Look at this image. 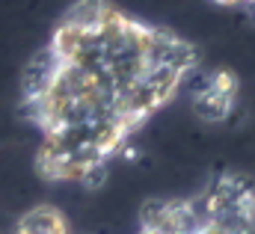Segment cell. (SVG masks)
<instances>
[{
  "label": "cell",
  "instance_id": "6da1fadb",
  "mask_svg": "<svg viewBox=\"0 0 255 234\" xmlns=\"http://www.w3.org/2000/svg\"><path fill=\"white\" fill-rule=\"evenodd\" d=\"M142 62L145 65H163V68H172V71L184 74V71H190L193 65L199 62V57H196L193 42H184L172 30H148L145 27Z\"/></svg>",
  "mask_w": 255,
  "mask_h": 234
},
{
  "label": "cell",
  "instance_id": "7a4b0ae2",
  "mask_svg": "<svg viewBox=\"0 0 255 234\" xmlns=\"http://www.w3.org/2000/svg\"><path fill=\"white\" fill-rule=\"evenodd\" d=\"M60 68H63V59L54 51V45L33 51L30 59L24 62V68H21V92H24V98L39 101L51 89V83L57 80Z\"/></svg>",
  "mask_w": 255,
  "mask_h": 234
},
{
  "label": "cell",
  "instance_id": "3957f363",
  "mask_svg": "<svg viewBox=\"0 0 255 234\" xmlns=\"http://www.w3.org/2000/svg\"><path fill=\"white\" fill-rule=\"evenodd\" d=\"M15 234H71V229L63 211H57L54 205H36L18 217Z\"/></svg>",
  "mask_w": 255,
  "mask_h": 234
},
{
  "label": "cell",
  "instance_id": "277c9868",
  "mask_svg": "<svg viewBox=\"0 0 255 234\" xmlns=\"http://www.w3.org/2000/svg\"><path fill=\"white\" fill-rule=\"evenodd\" d=\"M220 6H244V3H253V0H214Z\"/></svg>",
  "mask_w": 255,
  "mask_h": 234
}]
</instances>
